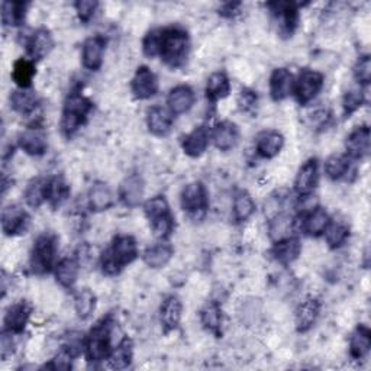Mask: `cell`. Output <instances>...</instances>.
<instances>
[{"instance_id":"6da1fadb","label":"cell","mask_w":371,"mask_h":371,"mask_svg":"<svg viewBox=\"0 0 371 371\" xmlns=\"http://www.w3.org/2000/svg\"><path fill=\"white\" fill-rule=\"evenodd\" d=\"M138 257V245L131 235H117L109 249L102 256V270L108 276L119 274L122 270Z\"/></svg>"},{"instance_id":"7a4b0ae2","label":"cell","mask_w":371,"mask_h":371,"mask_svg":"<svg viewBox=\"0 0 371 371\" xmlns=\"http://www.w3.org/2000/svg\"><path fill=\"white\" fill-rule=\"evenodd\" d=\"M189 47L190 42L186 31L180 28H165L160 31L158 56L172 69H177L186 63L189 56Z\"/></svg>"},{"instance_id":"3957f363","label":"cell","mask_w":371,"mask_h":371,"mask_svg":"<svg viewBox=\"0 0 371 371\" xmlns=\"http://www.w3.org/2000/svg\"><path fill=\"white\" fill-rule=\"evenodd\" d=\"M145 215L157 238L165 240L174 231V217L164 196L149 199L144 206Z\"/></svg>"},{"instance_id":"277c9868","label":"cell","mask_w":371,"mask_h":371,"mask_svg":"<svg viewBox=\"0 0 371 371\" xmlns=\"http://www.w3.org/2000/svg\"><path fill=\"white\" fill-rule=\"evenodd\" d=\"M92 110V102L80 93H73L65 100L61 117V132L65 137H72L86 121Z\"/></svg>"},{"instance_id":"5b68a950","label":"cell","mask_w":371,"mask_h":371,"mask_svg":"<svg viewBox=\"0 0 371 371\" xmlns=\"http://www.w3.org/2000/svg\"><path fill=\"white\" fill-rule=\"evenodd\" d=\"M112 322L109 319H104L99 322L89 333L84 348L89 361L108 360L110 354V340H112Z\"/></svg>"},{"instance_id":"8992f818","label":"cell","mask_w":371,"mask_h":371,"mask_svg":"<svg viewBox=\"0 0 371 371\" xmlns=\"http://www.w3.org/2000/svg\"><path fill=\"white\" fill-rule=\"evenodd\" d=\"M57 237L53 233H42L37 238L32 248L31 265L38 274L51 272L57 256Z\"/></svg>"},{"instance_id":"52a82bcc","label":"cell","mask_w":371,"mask_h":371,"mask_svg":"<svg viewBox=\"0 0 371 371\" xmlns=\"http://www.w3.org/2000/svg\"><path fill=\"white\" fill-rule=\"evenodd\" d=\"M181 208L183 211L188 213L193 219H201L205 216L208 206H209V200H208V193L205 186L195 181L186 186L181 192Z\"/></svg>"},{"instance_id":"ba28073f","label":"cell","mask_w":371,"mask_h":371,"mask_svg":"<svg viewBox=\"0 0 371 371\" xmlns=\"http://www.w3.org/2000/svg\"><path fill=\"white\" fill-rule=\"evenodd\" d=\"M324 74L313 70H303L293 84V92L300 105H306L320 93L324 88Z\"/></svg>"},{"instance_id":"9c48e42d","label":"cell","mask_w":371,"mask_h":371,"mask_svg":"<svg viewBox=\"0 0 371 371\" xmlns=\"http://www.w3.org/2000/svg\"><path fill=\"white\" fill-rule=\"evenodd\" d=\"M29 215L19 205H9L2 211V229L5 235L15 237L28 231Z\"/></svg>"},{"instance_id":"30bf717a","label":"cell","mask_w":371,"mask_h":371,"mask_svg":"<svg viewBox=\"0 0 371 371\" xmlns=\"http://www.w3.org/2000/svg\"><path fill=\"white\" fill-rule=\"evenodd\" d=\"M132 93L140 100L153 97L158 92V79L148 67H140L132 79Z\"/></svg>"},{"instance_id":"8fae6325","label":"cell","mask_w":371,"mask_h":371,"mask_svg":"<svg viewBox=\"0 0 371 371\" xmlns=\"http://www.w3.org/2000/svg\"><path fill=\"white\" fill-rule=\"evenodd\" d=\"M19 147L31 156H42L48 148L47 131L38 125L26 128L19 135Z\"/></svg>"},{"instance_id":"7c38bea8","label":"cell","mask_w":371,"mask_h":371,"mask_svg":"<svg viewBox=\"0 0 371 371\" xmlns=\"http://www.w3.org/2000/svg\"><path fill=\"white\" fill-rule=\"evenodd\" d=\"M32 313L31 305H28L26 302H18L12 305L3 319L5 331L12 332L15 335H19L24 332L25 327L29 322V318Z\"/></svg>"},{"instance_id":"4fadbf2b","label":"cell","mask_w":371,"mask_h":371,"mask_svg":"<svg viewBox=\"0 0 371 371\" xmlns=\"http://www.w3.org/2000/svg\"><path fill=\"white\" fill-rule=\"evenodd\" d=\"M268 6L272 8V12L279 21L280 32L283 35L292 37V33L297 28L299 22V12L296 5L290 2H277V3H270Z\"/></svg>"},{"instance_id":"5bb4252c","label":"cell","mask_w":371,"mask_h":371,"mask_svg":"<svg viewBox=\"0 0 371 371\" xmlns=\"http://www.w3.org/2000/svg\"><path fill=\"white\" fill-rule=\"evenodd\" d=\"M105 47H106V41L104 37H92L83 44L81 60H83V65L86 67L88 70L96 72L100 69V67H102Z\"/></svg>"},{"instance_id":"9a60e30c","label":"cell","mask_w":371,"mask_h":371,"mask_svg":"<svg viewBox=\"0 0 371 371\" xmlns=\"http://www.w3.org/2000/svg\"><path fill=\"white\" fill-rule=\"evenodd\" d=\"M211 132L205 126H199L186 135L181 141V148L189 157H200L209 147Z\"/></svg>"},{"instance_id":"2e32d148","label":"cell","mask_w":371,"mask_h":371,"mask_svg":"<svg viewBox=\"0 0 371 371\" xmlns=\"http://www.w3.org/2000/svg\"><path fill=\"white\" fill-rule=\"evenodd\" d=\"M195 100H196V96H195L193 89L181 84V86L172 89V92L168 93V97H167L168 110H170L173 115L186 113L193 108Z\"/></svg>"},{"instance_id":"e0dca14e","label":"cell","mask_w":371,"mask_h":371,"mask_svg":"<svg viewBox=\"0 0 371 371\" xmlns=\"http://www.w3.org/2000/svg\"><path fill=\"white\" fill-rule=\"evenodd\" d=\"M347 156L349 158H364L370 153V128L358 126L354 129L345 142Z\"/></svg>"},{"instance_id":"ac0fdd59","label":"cell","mask_w":371,"mask_h":371,"mask_svg":"<svg viewBox=\"0 0 371 371\" xmlns=\"http://www.w3.org/2000/svg\"><path fill=\"white\" fill-rule=\"evenodd\" d=\"M284 145L283 135L277 131H264L257 135L256 149L263 158H274Z\"/></svg>"},{"instance_id":"d6986e66","label":"cell","mask_w":371,"mask_h":371,"mask_svg":"<svg viewBox=\"0 0 371 371\" xmlns=\"http://www.w3.org/2000/svg\"><path fill=\"white\" fill-rule=\"evenodd\" d=\"M53 47H54L53 37H51V33H49V31L47 29L35 31L26 42L28 56L31 57L32 61L45 58L49 54V51L53 49Z\"/></svg>"},{"instance_id":"ffe728a7","label":"cell","mask_w":371,"mask_h":371,"mask_svg":"<svg viewBox=\"0 0 371 371\" xmlns=\"http://www.w3.org/2000/svg\"><path fill=\"white\" fill-rule=\"evenodd\" d=\"M211 138L213 140L217 149L229 151L238 144L240 140L238 126L229 121H224L215 126L213 132L211 133Z\"/></svg>"},{"instance_id":"44dd1931","label":"cell","mask_w":371,"mask_h":371,"mask_svg":"<svg viewBox=\"0 0 371 371\" xmlns=\"http://www.w3.org/2000/svg\"><path fill=\"white\" fill-rule=\"evenodd\" d=\"M144 181L140 176L132 174L124 180L121 184L119 196L122 204L128 208H135L141 204V200L144 197Z\"/></svg>"},{"instance_id":"7402d4cb","label":"cell","mask_w":371,"mask_h":371,"mask_svg":"<svg viewBox=\"0 0 371 371\" xmlns=\"http://www.w3.org/2000/svg\"><path fill=\"white\" fill-rule=\"evenodd\" d=\"M318 161L316 160H309L302 165L299 170L296 180H295V189L300 196L311 195L316 184H318Z\"/></svg>"},{"instance_id":"603a6c76","label":"cell","mask_w":371,"mask_h":371,"mask_svg":"<svg viewBox=\"0 0 371 371\" xmlns=\"http://www.w3.org/2000/svg\"><path fill=\"white\" fill-rule=\"evenodd\" d=\"M147 125L149 132L163 137V135H167L172 129L173 113L161 106L151 108L147 113Z\"/></svg>"},{"instance_id":"cb8c5ba5","label":"cell","mask_w":371,"mask_h":371,"mask_svg":"<svg viewBox=\"0 0 371 371\" xmlns=\"http://www.w3.org/2000/svg\"><path fill=\"white\" fill-rule=\"evenodd\" d=\"M293 90V76L286 69H276L270 77V94L273 100L280 102L288 97Z\"/></svg>"},{"instance_id":"d4e9b609","label":"cell","mask_w":371,"mask_h":371,"mask_svg":"<svg viewBox=\"0 0 371 371\" xmlns=\"http://www.w3.org/2000/svg\"><path fill=\"white\" fill-rule=\"evenodd\" d=\"M181 311H183L181 302L174 296L167 297L163 302L160 309V319L165 332H170L179 327L181 319Z\"/></svg>"},{"instance_id":"484cf974","label":"cell","mask_w":371,"mask_h":371,"mask_svg":"<svg viewBox=\"0 0 371 371\" xmlns=\"http://www.w3.org/2000/svg\"><path fill=\"white\" fill-rule=\"evenodd\" d=\"M293 226V216L288 213H276V216L272 217V221L268 224V237L274 244L286 238H290Z\"/></svg>"},{"instance_id":"4316f807","label":"cell","mask_w":371,"mask_h":371,"mask_svg":"<svg viewBox=\"0 0 371 371\" xmlns=\"http://www.w3.org/2000/svg\"><path fill=\"white\" fill-rule=\"evenodd\" d=\"M320 305L319 302L315 299H309L306 302H303L302 305L296 311V327L299 332H306L309 331L319 316Z\"/></svg>"},{"instance_id":"83f0119b","label":"cell","mask_w":371,"mask_h":371,"mask_svg":"<svg viewBox=\"0 0 371 371\" xmlns=\"http://www.w3.org/2000/svg\"><path fill=\"white\" fill-rule=\"evenodd\" d=\"M174 254L173 247L167 242H158L153 247H149L144 252V263L151 268H161L168 264Z\"/></svg>"},{"instance_id":"f1b7e54d","label":"cell","mask_w":371,"mask_h":371,"mask_svg":"<svg viewBox=\"0 0 371 371\" xmlns=\"http://www.w3.org/2000/svg\"><path fill=\"white\" fill-rule=\"evenodd\" d=\"M273 256L276 258V261H279L280 264H292L295 260H297V257L300 256L302 252V244L297 238H286L283 241H279L274 244L273 248Z\"/></svg>"},{"instance_id":"f546056e","label":"cell","mask_w":371,"mask_h":371,"mask_svg":"<svg viewBox=\"0 0 371 371\" xmlns=\"http://www.w3.org/2000/svg\"><path fill=\"white\" fill-rule=\"evenodd\" d=\"M371 348V332L367 327L360 325L349 340V354L354 360H363Z\"/></svg>"},{"instance_id":"4dcf8cb0","label":"cell","mask_w":371,"mask_h":371,"mask_svg":"<svg viewBox=\"0 0 371 371\" xmlns=\"http://www.w3.org/2000/svg\"><path fill=\"white\" fill-rule=\"evenodd\" d=\"M40 99L29 89L16 90L10 94V108L21 115H29L38 108Z\"/></svg>"},{"instance_id":"1f68e13d","label":"cell","mask_w":371,"mask_h":371,"mask_svg":"<svg viewBox=\"0 0 371 371\" xmlns=\"http://www.w3.org/2000/svg\"><path fill=\"white\" fill-rule=\"evenodd\" d=\"M229 92H231V81L225 73L217 72L208 79L206 96L212 104L217 102V100L221 99H225L229 94Z\"/></svg>"},{"instance_id":"d6a6232c","label":"cell","mask_w":371,"mask_h":371,"mask_svg":"<svg viewBox=\"0 0 371 371\" xmlns=\"http://www.w3.org/2000/svg\"><path fill=\"white\" fill-rule=\"evenodd\" d=\"M329 222V215L327 213V211L322 208H316L303 221V231L311 235V237H319V235L325 232Z\"/></svg>"},{"instance_id":"836d02e7","label":"cell","mask_w":371,"mask_h":371,"mask_svg":"<svg viewBox=\"0 0 371 371\" xmlns=\"http://www.w3.org/2000/svg\"><path fill=\"white\" fill-rule=\"evenodd\" d=\"M89 205L92 211L102 212L113 205V193L105 183H96L89 193Z\"/></svg>"},{"instance_id":"e575fe53","label":"cell","mask_w":371,"mask_h":371,"mask_svg":"<svg viewBox=\"0 0 371 371\" xmlns=\"http://www.w3.org/2000/svg\"><path fill=\"white\" fill-rule=\"evenodd\" d=\"M35 73H37L35 64H33L32 60L19 58L13 64L12 77H13V81L18 84L21 89H29L31 88V83H32Z\"/></svg>"},{"instance_id":"d590c367","label":"cell","mask_w":371,"mask_h":371,"mask_svg":"<svg viewBox=\"0 0 371 371\" xmlns=\"http://www.w3.org/2000/svg\"><path fill=\"white\" fill-rule=\"evenodd\" d=\"M79 264L72 258H64L56 265L57 281L65 289H72L77 281Z\"/></svg>"},{"instance_id":"8d00e7d4","label":"cell","mask_w":371,"mask_h":371,"mask_svg":"<svg viewBox=\"0 0 371 371\" xmlns=\"http://www.w3.org/2000/svg\"><path fill=\"white\" fill-rule=\"evenodd\" d=\"M200 320L201 325H204L211 333L219 336L221 335V328H222V311L216 303H209L200 312Z\"/></svg>"},{"instance_id":"74e56055","label":"cell","mask_w":371,"mask_h":371,"mask_svg":"<svg viewBox=\"0 0 371 371\" xmlns=\"http://www.w3.org/2000/svg\"><path fill=\"white\" fill-rule=\"evenodd\" d=\"M70 196V188L63 179H51L48 180L47 184V200L49 201V205L57 208L63 205L64 201L69 199Z\"/></svg>"},{"instance_id":"f35d334b","label":"cell","mask_w":371,"mask_h":371,"mask_svg":"<svg viewBox=\"0 0 371 371\" xmlns=\"http://www.w3.org/2000/svg\"><path fill=\"white\" fill-rule=\"evenodd\" d=\"M109 365L115 370H124L132 363V343L124 340L115 349L110 351L108 357Z\"/></svg>"},{"instance_id":"ab89813d","label":"cell","mask_w":371,"mask_h":371,"mask_svg":"<svg viewBox=\"0 0 371 371\" xmlns=\"http://www.w3.org/2000/svg\"><path fill=\"white\" fill-rule=\"evenodd\" d=\"M26 3L22 2H3L2 3V22L5 26H18L25 21Z\"/></svg>"},{"instance_id":"60d3db41","label":"cell","mask_w":371,"mask_h":371,"mask_svg":"<svg viewBox=\"0 0 371 371\" xmlns=\"http://www.w3.org/2000/svg\"><path fill=\"white\" fill-rule=\"evenodd\" d=\"M47 184L48 180L42 179H37L28 184L25 190V201L28 206L37 209L44 204L47 200Z\"/></svg>"},{"instance_id":"b9f144b4","label":"cell","mask_w":371,"mask_h":371,"mask_svg":"<svg viewBox=\"0 0 371 371\" xmlns=\"http://www.w3.org/2000/svg\"><path fill=\"white\" fill-rule=\"evenodd\" d=\"M351 158L344 154H336L327 160L325 163V174L331 180L343 179L349 170Z\"/></svg>"},{"instance_id":"7bdbcfd3","label":"cell","mask_w":371,"mask_h":371,"mask_svg":"<svg viewBox=\"0 0 371 371\" xmlns=\"http://www.w3.org/2000/svg\"><path fill=\"white\" fill-rule=\"evenodd\" d=\"M256 211V204L247 192H241L233 199V216L238 222H245Z\"/></svg>"},{"instance_id":"ee69618b","label":"cell","mask_w":371,"mask_h":371,"mask_svg":"<svg viewBox=\"0 0 371 371\" xmlns=\"http://www.w3.org/2000/svg\"><path fill=\"white\" fill-rule=\"evenodd\" d=\"M74 308L81 319H88L92 316L96 308V296L89 289H83L74 296Z\"/></svg>"},{"instance_id":"f6af8a7d","label":"cell","mask_w":371,"mask_h":371,"mask_svg":"<svg viewBox=\"0 0 371 371\" xmlns=\"http://www.w3.org/2000/svg\"><path fill=\"white\" fill-rule=\"evenodd\" d=\"M325 240L327 244L329 245V248L335 249V248H340L341 245L345 244V241L349 237V229L345 224L341 222H329L328 228L325 229Z\"/></svg>"},{"instance_id":"bcb514c9","label":"cell","mask_w":371,"mask_h":371,"mask_svg":"<svg viewBox=\"0 0 371 371\" xmlns=\"http://www.w3.org/2000/svg\"><path fill=\"white\" fill-rule=\"evenodd\" d=\"M364 104V93L361 89H351L344 96V112L351 115L358 110Z\"/></svg>"},{"instance_id":"7dc6e473","label":"cell","mask_w":371,"mask_h":371,"mask_svg":"<svg viewBox=\"0 0 371 371\" xmlns=\"http://www.w3.org/2000/svg\"><path fill=\"white\" fill-rule=\"evenodd\" d=\"M354 76H356V80L365 86V84L370 83L371 80V60L368 56L361 57L356 67H354Z\"/></svg>"},{"instance_id":"c3c4849f","label":"cell","mask_w":371,"mask_h":371,"mask_svg":"<svg viewBox=\"0 0 371 371\" xmlns=\"http://www.w3.org/2000/svg\"><path fill=\"white\" fill-rule=\"evenodd\" d=\"M238 105L240 109L245 113H254L257 110V105H258V96L256 94V92H252L249 89H244L241 90L240 96H238Z\"/></svg>"},{"instance_id":"681fc988","label":"cell","mask_w":371,"mask_h":371,"mask_svg":"<svg viewBox=\"0 0 371 371\" xmlns=\"http://www.w3.org/2000/svg\"><path fill=\"white\" fill-rule=\"evenodd\" d=\"M158 47H160V31L149 32L144 40V44H142L145 56H148L151 58L157 57L158 56Z\"/></svg>"},{"instance_id":"f907efd6","label":"cell","mask_w":371,"mask_h":371,"mask_svg":"<svg viewBox=\"0 0 371 371\" xmlns=\"http://www.w3.org/2000/svg\"><path fill=\"white\" fill-rule=\"evenodd\" d=\"M96 9H97V2H93V0H80V2L76 3L77 15L83 22L90 21Z\"/></svg>"},{"instance_id":"816d5d0a","label":"cell","mask_w":371,"mask_h":371,"mask_svg":"<svg viewBox=\"0 0 371 371\" xmlns=\"http://www.w3.org/2000/svg\"><path fill=\"white\" fill-rule=\"evenodd\" d=\"M72 361H73V356L69 351H61L58 356L51 361L48 367L49 368H54V370H69L72 368Z\"/></svg>"},{"instance_id":"f5cc1de1","label":"cell","mask_w":371,"mask_h":371,"mask_svg":"<svg viewBox=\"0 0 371 371\" xmlns=\"http://www.w3.org/2000/svg\"><path fill=\"white\" fill-rule=\"evenodd\" d=\"M13 336L15 333L5 331L2 335V358L6 360L9 356L13 354V348H15V343H13Z\"/></svg>"}]
</instances>
